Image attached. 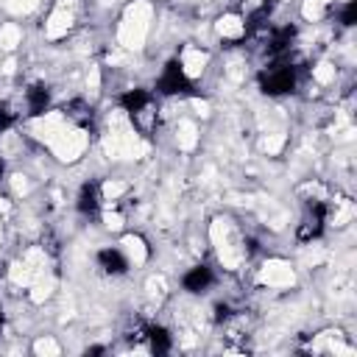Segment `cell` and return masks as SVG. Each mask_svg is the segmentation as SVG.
I'll list each match as a JSON object with an SVG mask.
<instances>
[{"instance_id":"6da1fadb","label":"cell","mask_w":357,"mask_h":357,"mask_svg":"<svg viewBox=\"0 0 357 357\" xmlns=\"http://www.w3.org/2000/svg\"><path fill=\"white\" fill-rule=\"evenodd\" d=\"M153 22V6L151 0H131L117 22V45L128 53H139L148 42Z\"/></svg>"},{"instance_id":"8fae6325","label":"cell","mask_w":357,"mask_h":357,"mask_svg":"<svg viewBox=\"0 0 357 357\" xmlns=\"http://www.w3.org/2000/svg\"><path fill=\"white\" fill-rule=\"evenodd\" d=\"M329 6H332V0H301V17L307 22H318L326 17Z\"/></svg>"},{"instance_id":"2e32d148","label":"cell","mask_w":357,"mask_h":357,"mask_svg":"<svg viewBox=\"0 0 357 357\" xmlns=\"http://www.w3.org/2000/svg\"><path fill=\"white\" fill-rule=\"evenodd\" d=\"M100 192H103V201H117V198L126 192V181H117V178H112V181H103Z\"/></svg>"},{"instance_id":"8992f818","label":"cell","mask_w":357,"mask_h":357,"mask_svg":"<svg viewBox=\"0 0 357 357\" xmlns=\"http://www.w3.org/2000/svg\"><path fill=\"white\" fill-rule=\"evenodd\" d=\"M209 67V53L201 47H184L181 50V75L187 78H201Z\"/></svg>"},{"instance_id":"277c9868","label":"cell","mask_w":357,"mask_h":357,"mask_svg":"<svg viewBox=\"0 0 357 357\" xmlns=\"http://www.w3.org/2000/svg\"><path fill=\"white\" fill-rule=\"evenodd\" d=\"M257 282L262 287H271V290L293 287L296 284V268L290 262H284V259H265L257 268Z\"/></svg>"},{"instance_id":"e0dca14e","label":"cell","mask_w":357,"mask_h":357,"mask_svg":"<svg viewBox=\"0 0 357 357\" xmlns=\"http://www.w3.org/2000/svg\"><path fill=\"white\" fill-rule=\"evenodd\" d=\"M33 351H36V354H59V351H61V346H59L50 335H42V337H36V340H33Z\"/></svg>"},{"instance_id":"7c38bea8","label":"cell","mask_w":357,"mask_h":357,"mask_svg":"<svg viewBox=\"0 0 357 357\" xmlns=\"http://www.w3.org/2000/svg\"><path fill=\"white\" fill-rule=\"evenodd\" d=\"M53 290H56V282H53V276H39L33 284H31V301L33 304H42V301H47L50 296H53Z\"/></svg>"},{"instance_id":"9c48e42d","label":"cell","mask_w":357,"mask_h":357,"mask_svg":"<svg viewBox=\"0 0 357 357\" xmlns=\"http://www.w3.org/2000/svg\"><path fill=\"white\" fill-rule=\"evenodd\" d=\"M195 142H198V126L192 120H178V126H176V145L181 151H192Z\"/></svg>"},{"instance_id":"5bb4252c","label":"cell","mask_w":357,"mask_h":357,"mask_svg":"<svg viewBox=\"0 0 357 357\" xmlns=\"http://www.w3.org/2000/svg\"><path fill=\"white\" fill-rule=\"evenodd\" d=\"M284 142H287V137H284L282 131H271V134H265V137H262L259 148H262V153H268V156H276V153H282Z\"/></svg>"},{"instance_id":"5b68a950","label":"cell","mask_w":357,"mask_h":357,"mask_svg":"<svg viewBox=\"0 0 357 357\" xmlns=\"http://www.w3.org/2000/svg\"><path fill=\"white\" fill-rule=\"evenodd\" d=\"M73 22H75L73 6H67V3L59 0V6H56V8L50 11V17L45 20V36H47V39H61V36H67V33L73 31Z\"/></svg>"},{"instance_id":"ba28073f","label":"cell","mask_w":357,"mask_h":357,"mask_svg":"<svg viewBox=\"0 0 357 357\" xmlns=\"http://www.w3.org/2000/svg\"><path fill=\"white\" fill-rule=\"evenodd\" d=\"M120 251H123V257H126L131 265H142V262L148 259V245H145L142 237H137V234H126V237L120 240Z\"/></svg>"},{"instance_id":"30bf717a","label":"cell","mask_w":357,"mask_h":357,"mask_svg":"<svg viewBox=\"0 0 357 357\" xmlns=\"http://www.w3.org/2000/svg\"><path fill=\"white\" fill-rule=\"evenodd\" d=\"M20 42H22V28H20L17 22H6V25H0V47H3L6 53L17 50Z\"/></svg>"},{"instance_id":"52a82bcc","label":"cell","mask_w":357,"mask_h":357,"mask_svg":"<svg viewBox=\"0 0 357 357\" xmlns=\"http://www.w3.org/2000/svg\"><path fill=\"white\" fill-rule=\"evenodd\" d=\"M215 31L220 39H240L245 33V20L240 14H220L218 22H215Z\"/></svg>"},{"instance_id":"9a60e30c","label":"cell","mask_w":357,"mask_h":357,"mask_svg":"<svg viewBox=\"0 0 357 357\" xmlns=\"http://www.w3.org/2000/svg\"><path fill=\"white\" fill-rule=\"evenodd\" d=\"M0 6H3L8 14L22 17V14H31V11L39 6V0H0Z\"/></svg>"},{"instance_id":"4fadbf2b","label":"cell","mask_w":357,"mask_h":357,"mask_svg":"<svg viewBox=\"0 0 357 357\" xmlns=\"http://www.w3.org/2000/svg\"><path fill=\"white\" fill-rule=\"evenodd\" d=\"M335 75H337V67H335L332 61H318V64L312 67V81H315L318 86H329V84L335 81Z\"/></svg>"},{"instance_id":"ffe728a7","label":"cell","mask_w":357,"mask_h":357,"mask_svg":"<svg viewBox=\"0 0 357 357\" xmlns=\"http://www.w3.org/2000/svg\"><path fill=\"white\" fill-rule=\"evenodd\" d=\"M0 237H3V215H0Z\"/></svg>"},{"instance_id":"d6986e66","label":"cell","mask_w":357,"mask_h":357,"mask_svg":"<svg viewBox=\"0 0 357 357\" xmlns=\"http://www.w3.org/2000/svg\"><path fill=\"white\" fill-rule=\"evenodd\" d=\"M103 220H106V229H112V231H117L123 226V215L120 212H106Z\"/></svg>"},{"instance_id":"3957f363","label":"cell","mask_w":357,"mask_h":357,"mask_svg":"<svg viewBox=\"0 0 357 357\" xmlns=\"http://www.w3.org/2000/svg\"><path fill=\"white\" fill-rule=\"evenodd\" d=\"M47 148L53 151V156H56L59 162L73 165V162H78V159L89 151V131L81 128V126L67 123V126L47 142Z\"/></svg>"},{"instance_id":"7a4b0ae2","label":"cell","mask_w":357,"mask_h":357,"mask_svg":"<svg viewBox=\"0 0 357 357\" xmlns=\"http://www.w3.org/2000/svg\"><path fill=\"white\" fill-rule=\"evenodd\" d=\"M209 237H212V245L218 251L220 265L229 271H237L245 259V248H243V240H240V231L234 229V223L226 218H218L209 226Z\"/></svg>"},{"instance_id":"ac0fdd59","label":"cell","mask_w":357,"mask_h":357,"mask_svg":"<svg viewBox=\"0 0 357 357\" xmlns=\"http://www.w3.org/2000/svg\"><path fill=\"white\" fill-rule=\"evenodd\" d=\"M100 86V70L98 67H89V75H86V89L89 92H98Z\"/></svg>"}]
</instances>
